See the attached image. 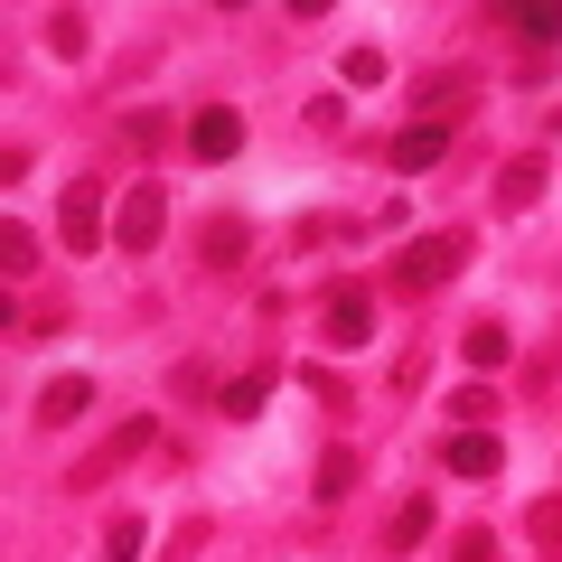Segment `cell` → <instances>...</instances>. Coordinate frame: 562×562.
<instances>
[{
    "mask_svg": "<svg viewBox=\"0 0 562 562\" xmlns=\"http://www.w3.org/2000/svg\"><path fill=\"white\" fill-rule=\"evenodd\" d=\"M85 403H94V384H85V375H57V384L38 394V422H76Z\"/></svg>",
    "mask_w": 562,
    "mask_h": 562,
    "instance_id": "cell-11",
    "label": "cell"
},
{
    "mask_svg": "<svg viewBox=\"0 0 562 562\" xmlns=\"http://www.w3.org/2000/svg\"><path fill=\"white\" fill-rule=\"evenodd\" d=\"M0 254H10V272H20V281H29V272H38V235H29V225H20V216L0 225Z\"/></svg>",
    "mask_w": 562,
    "mask_h": 562,
    "instance_id": "cell-13",
    "label": "cell"
},
{
    "mask_svg": "<svg viewBox=\"0 0 562 562\" xmlns=\"http://www.w3.org/2000/svg\"><path fill=\"white\" fill-rule=\"evenodd\" d=\"M188 150H198V160H235L244 150V113L235 103H206V113L188 122Z\"/></svg>",
    "mask_w": 562,
    "mask_h": 562,
    "instance_id": "cell-5",
    "label": "cell"
},
{
    "mask_svg": "<svg viewBox=\"0 0 562 562\" xmlns=\"http://www.w3.org/2000/svg\"><path fill=\"white\" fill-rule=\"evenodd\" d=\"M319 328H328V347H366L375 338V301H366V291H328Z\"/></svg>",
    "mask_w": 562,
    "mask_h": 562,
    "instance_id": "cell-6",
    "label": "cell"
},
{
    "mask_svg": "<svg viewBox=\"0 0 562 562\" xmlns=\"http://www.w3.org/2000/svg\"><path fill=\"white\" fill-rule=\"evenodd\" d=\"M347 85H384V57H375V47H347Z\"/></svg>",
    "mask_w": 562,
    "mask_h": 562,
    "instance_id": "cell-20",
    "label": "cell"
},
{
    "mask_svg": "<svg viewBox=\"0 0 562 562\" xmlns=\"http://www.w3.org/2000/svg\"><path fill=\"white\" fill-rule=\"evenodd\" d=\"M460 94H479V76H469V66H450V76H422V85H413V113H431V122H450L441 103H460Z\"/></svg>",
    "mask_w": 562,
    "mask_h": 562,
    "instance_id": "cell-9",
    "label": "cell"
},
{
    "mask_svg": "<svg viewBox=\"0 0 562 562\" xmlns=\"http://www.w3.org/2000/svg\"><path fill=\"white\" fill-rule=\"evenodd\" d=\"M441 150H450V122H403V132H394V169H403V179L431 169Z\"/></svg>",
    "mask_w": 562,
    "mask_h": 562,
    "instance_id": "cell-8",
    "label": "cell"
},
{
    "mask_svg": "<svg viewBox=\"0 0 562 562\" xmlns=\"http://www.w3.org/2000/svg\"><path fill=\"white\" fill-rule=\"evenodd\" d=\"M535 188H543V160H516V169L497 179V198H506V206H535Z\"/></svg>",
    "mask_w": 562,
    "mask_h": 562,
    "instance_id": "cell-15",
    "label": "cell"
},
{
    "mask_svg": "<svg viewBox=\"0 0 562 562\" xmlns=\"http://www.w3.org/2000/svg\"><path fill=\"white\" fill-rule=\"evenodd\" d=\"M262 394H272V375H235V384H225V413L254 422V413H262Z\"/></svg>",
    "mask_w": 562,
    "mask_h": 562,
    "instance_id": "cell-14",
    "label": "cell"
},
{
    "mask_svg": "<svg viewBox=\"0 0 562 562\" xmlns=\"http://www.w3.org/2000/svg\"><path fill=\"white\" fill-rule=\"evenodd\" d=\"M47 47H57V57H85V10H47Z\"/></svg>",
    "mask_w": 562,
    "mask_h": 562,
    "instance_id": "cell-12",
    "label": "cell"
},
{
    "mask_svg": "<svg viewBox=\"0 0 562 562\" xmlns=\"http://www.w3.org/2000/svg\"><path fill=\"white\" fill-rule=\"evenodd\" d=\"M460 562H497V543H487V535H460Z\"/></svg>",
    "mask_w": 562,
    "mask_h": 562,
    "instance_id": "cell-22",
    "label": "cell"
},
{
    "mask_svg": "<svg viewBox=\"0 0 562 562\" xmlns=\"http://www.w3.org/2000/svg\"><path fill=\"white\" fill-rule=\"evenodd\" d=\"M450 413H460V431H479V422L497 413V394H479V384H460V394H450Z\"/></svg>",
    "mask_w": 562,
    "mask_h": 562,
    "instance_id": "cell-18",
    "label": "cell"
},
{
    "mask_svg": "<svg viewBox=\"0 0 562 562\" xmlns=\"http://www.w3.org/2000/svg\"><path fill=\"white\" fill-rule=\"evenodd\" d=\"M206 262H244V225H235V216L206 225Z\"/></svg>",
    "mask_w": 562,
    "mask_h": 562,
    "instance_id": "cell-19",
    "label": "cell"
},
{
    "mask_svg": "<svg viewBox=\"0 0 562 562\" xmlns=\"http://www.w3.org/2000/svg\"><path fill=\"white\" fill-rule=\"evenodd\" d=\"M57 235H66V254H94V244H103V179H66Z\"/></svg>",
    "mask_w": 562,
    "mask_h": 562,
    "instance_id": "cell-3",
    "label": "cell"
},
{
    "mask_svg": "<svg viewBox=\"0 0 562 562\" xmlns=\"http://www.w3.org/2000/svg\"><path fill=\"white\" fill-rule=\"evenodd\" d=\"M160 235H169V188L140 179L132 198H122V216H113V244L122 254H160Z\"/></svg>",
    "mask_w": 562,
    "mask_h": 562,
    "instance_id": "cell-2",
    "label": "cell"
},
{
    "mask_svg": "<svg viewBox=\"0 0 562 562\" xmlns=\"http://www.w3.org/2000/svg\"><path fill=\"white\" fill-rule=\"evenodd\" d=\"M450 272H460V235H422V244H403V254L384 262V291L422 301V291H441Z\"/></svg>",
    "mask_w": 562,
    "mask_h": 562,
    "instance_id": "cell-1",
    "label": "cell"
},
{
    "mask_svg": "<svg viewBox=\"0 0 562 562\" xmlns=\"http://www.w3.org/2000/svg\"><path fill=\"white\" fill-rule=\"evenodd\" d=\"M140 543H150V535H140V516H113V535H103V562H140Z\"/></svg>",
    "mask_w": 562,
    "mask_h": 562,
    "instance_id": "cell-16",
    "label": "cell"
},
{
    "mask_svg": "<svg viewBox=\"0 0 562 562\" xmlns=\"http://www.w3.org/2000/svg\"><path fill=\"white\" fill-rule=\"evenodd\" d=\"M422 535H431V506L413 497V506H403V516H394V543H422Z\"/></svg>",
    "mask_w": 562,
    "mask_h": 562,
    "instance_id": "cell-21",
    "label": "cell"
},
{
    "mask_svg": "<svg viewBox=\"0 0 562 562\" xmlns=\"http://www.w3.org/2000/svg\"><path fill=\"white\" fill-rule=\"evenodd\" d=\"M347 487H357V460H347V450H328V460H319V497H328V506H338V497H347Z\"/></svg>",
    "mask_w": 562,
    "mask_h": 562,
    "instance_id": "cell-17",
    "label": "cell"
},
{
    "mask_svg": "<svg viewBox=\"0 0 562 562\" xmlns=\"http://www.w3.org/2000/svg\"><path fill=\"white\" fill-rule=\"evenodd\" d=\"M497 29H516V47H562V10L553 0H497Z\"/></svg>",
    "mask_w": 562,
    "mask_h": 562,
    "instance_id": "cell-4",
    "label": "cell"
},
{
    "mask_svg": "<svg viewBox=\"0 0 562 562\" xmlns=\"http://www.w3.org/2000/svg\"><path fill=\"white\" fill-rule=\"evenodd\" d=\"M460 357H469V366L487 375V366H506V357H516V338H506L497 319H479V328H460Z\"/></svg>",
    "mask_w": 562,
    "mask_h": 562,
    "instance_id": "cell-10",
    "label": "cell"
},
{
    "mask_svg": "<svg viewBox=\"0 0 562 562\" xmlns=\"http://www.w3.org/2000/svg\"><path fill=\"white\" fill-rule=\"evenodd\" d=\"M497 469H506L497 431H450V479H497Z\"/></svg>",
    "mask_w": 562,
    "mask_h": 562,
    "instance_id": "cell-7",
    "label": "cell"
}]
</instances>
